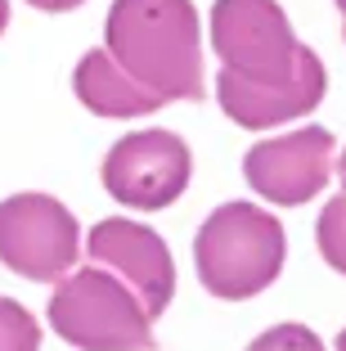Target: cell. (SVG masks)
I'll list each match as a JSON object with an SVG mask.
<instances>
[{
	"instance_id": "cell-10",
	"label": "cell",
	"mask_w": 346,
	"mask_h": 351,
	"mask_svg": "<svg viewBox=\"0 0 346 351\" xmlns=\"http://www.w3.org/2000/svg\"><path fill=\"white\" fill-rule=\"evenodd\" d=\"M72 90H77V99L99 117H140V113H158V108H162V99L140 90V86L112 63L108 50H90L77 63Z\"/></svg>"
},
{
	"instance_id": "cell-17",
	"label": "cell",
	"mask_w": 346,
	"mask_h": 351,
	"mask_svg": "<svg viewBox=\"0 0 346 351\" xmlns=\"http://www.w3.org/2000/svg\"><path fill=\"white\" fill-rule=\"evenodd\" d=\"M337 351H346V329H342V333H337Z\"/></svg>"
},
{
	"instance_id": "cell-9",
	"label": "cell",
	"mask_w": 346,
	"mask_h": 351,
	"mask_svg": "<svg viewBox=\"0 0 346 351\" xmlns=\"http://www.w3.org/2000/svg\"><path fill=\"white\" fill-rule=\"evenodd\" d=\"M328 90V73L315 50H306V59L297 63L288 77L275 82H234V77H216V95L221 108L230 113V122L247 126V131H265V126L293 122L301 113H315L319 99Z\"/></svg>"
},
{
	"instance_id": "cell-1",
	"label": "cell",
	"mask_w": 346,
	"mask_h": 351,
	"mask_svg": "<svg viewBox=\"0 0 346 351\" xmlns=\"http://www.w3.org/2000/svg\"><path fill=\"white\" fill-rule=\"evenodd\" d=\"M103 50L140 90L171 99H203V32L189 0H112Z\"/></svg>"
},
{
	"instance_id": "cell-5",
	"label": "cell",
	"mask_w": 346,
	"mask_h": 351,
	"mask_svg": "<svg viewBox=\"0 0 346 351\" xmlns=\"http://www.w3.org/2000/svg\"><path fill=\"white\" fill-rule=\"evenodd\" d=\"M77 217L50 194H14L0 203V261L23 279L50 284L77 266Z\"/></svg>"
},
{
	"instance_id": "cell-18",
	"label": "cell",
	"mask_w": 346,
	"mask_h": 351,
	"mask_svg": "<svg viewBox=\"0 0 346 351\" xmlns=\"http://www.w3.org/2000/svg\"><path fill=\"white\" fill-rule=\"evenodd\" d=\"M337 10H342V19H346V0H337Z\"/></svg>"
},
{
	"instance_id": "cell-13",
	"label": "cell",
	"mask_w": 346,
	"mask_h": 351,
	"mask_svg": "<svg viewBox=\"0 0 346 351\" xmlns=\"http://www.w3.org/2000/svg\"><path fill=\"white\" fill-rule=\"evenodd\" d=\"M247 351H324V342L306 329V324H275V329H265Z\"/></svg>"
},
{
	"instance_id": "cell-6",
	"label": "cell",
	"mask_w": 346,
	"mask_h": 351,
	"mask_svg": "<svg viewBox=\"0 0 346 351\" xmlns=\"http://www.w3.org/2000/svg\"><path fill=\"white\" fill-rule=\"evenodd\" d=\"M189 171H194V158H189V145L180 135L135 131L108 149V158H103V189L126 207L158 212V207H171L189 189Z\"/></svg>"
},
{
	"instance_id": "cell-3",
	"label": "cell",
	"mask_w": 346,
	"mask_h": 351,
	"mask_svg": "<svg viewBox=\"0 0 346 351\" xmlns=\"http://www.w3.org/2000/svg\"><path fill=\"white\" fill-rule=\"evenodd\" d=\"M50 329L77 351H153V320L131 289L103 266H82L59 279Z\"/></svg>"
},
{
	"instance_id": "cell-16",
	"label": "cell",
	"mask_w": 346,
	"mask_h": 351,
	"mask_svg": "<svg viewBox=\"0 0 346 351\" xmlns=\"http://www.w3.org/2000/svg\"><path fill=\"white\" fill-rule=\"evenodd\" d=\"M337 171H342V189H346V149H342V167H337Z\"/></svg>"
},
{
	"instance_id": "cell-15",
	"label": "cell",
	"mask_w": 346,
	"mask_h": 351,
	"mask_svg": "<svg viewBox=\"0 0 346 351\" xmlns=\"http://www.w3.org/2000/svg\"><path fill=\"white\" fill-rule=\"evenodd\" d=\"M5 23H10V0H0V32H5Z\"/></svg>"
},
{
	"instance_id": "cell-4",
	"label": "cell",
	"mask_w": 346,
	"mask_h": 351,
	"mask_svg": "<svg viewBox=\"0 0 346 351\" xmlns=\"http://www.w3.org/2000/svg\"><path fill=\"white\" fill-rule=\"evenodd\" d=\"M212 50L221 73L234 82H275L306 59V45L293 36V23L275 0H216Z\"/></svg>"
},
{
	"instance_id": "cell-8",
	"label": "cell",
	"mask_w": 346,
	"mask_h": 351,
	"mask_svg": "<svg viewBox=\"0 0 346 351\" xmlns=\"http://www.w3.org/2000/svg\"><path fill=\"white\" fill-rule=\"evenodd\" d=\"M333 149H337V140L324 126H301L293 135L252 145L243 158V176L261 198H270L279 207H297V203H310L328 185Z\"/></svg>"
},
{
	"instance_id": "cell-7",
	"label": "cell",
	"mask_w": 346,
	"mask_h": 351,
	"mask_svg": "<svg viewBox=\"0 0 346 351\" xmlns=\"http://www.w3.org/2000/svg\"><path fill=\"white\" fill-rule=\"evenodd\" d=\"M86 252H90L95 266L112 270L126 289L140 298V306L149 311V320H158L175 298V261L166 252L162 234L140 221H99L86 239Z\"/></svg>"
},
{
	"instance_id": "cell-11",
	"label": "cell",
	"mask_w": 346,
	"mask_h": 351,
	"mask_svg": "<svg viewBox=\"0 0 346 351\" xmlns=\"http://www.w3.org/2000/svg\"><path fill=\"white\" fill-rule=\"evenodd\" d=\"M0 351H41V324L14 298H0Z\"/></svg>"
},
{
	"instance_id": "cell-2",
	"label": "cell",
	"mask_w": 346,
	"mask_h": 351,
	"mask_svg": "<svg viewBox=\"0 0 346 351\" xmlns=\"http://www.w3.org/2000/svg\"><path fill=\"white\" fill-rule=\"evenodd\" d=\"M288 257V239L270 212L256 203H225L203 221L194 239V266L203 289L225 302H243L265 293L279 279Z\"/></svg>"
},
{
	"instance_id": "cell-12",
	"label": "cell",
	"mask_w": 346,
	"mask_h": 351,
	"mask_svg": "<svg viewBox=\"0 0 346 351\" xmlns=\"http://www.w3.org/2000/svg\"><path fill=\"white\" fill-rule=\"evenodd\" d=\"M315 239H319V252H324V261L337 270V275H346V194L333 198V203L319 212Z\"/></svg>"
},
{
	"instance_id": "cell-14",
	"label": "cell",
	"mask_w": 346,
	"mask_h": 351,
	"mask_svg": "<svg viewBox=\"0 0 346 351\" xmlns=\"http://www.w3.org/2000/svg\"><path fill=\"white\" fill-rule=\"evenodd\" d=\"M27 5H36V10H45V14H63V10H77V5H86V0H27Z\"/></svg>"
}]
</instances>
